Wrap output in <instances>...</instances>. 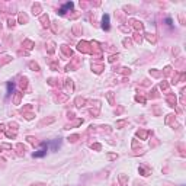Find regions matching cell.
<instances>
[{"label": "cell", "mask_w": 186, "mask_h": 186, "mask_svg": "<svg viewBox=\"0 0 186 186\" xmlns=\"http://www.w3.org/2000/svg\"><path fill=\"white\" fill-rule=\"evenodd\" d=\"M45 153H46V150H40L38 153H33V157H42Z\"/></svg>", "instance_id": "7a4b0ae2"}, {"label": "cell", "mask_w": 186, "mask_h": 186, "mask_svg": "<svg viewBox=\"0 0 186 186\" xmlns=\"http://www.w3.org/2000/svg\"><path fill=\"white\" fill-rule=\"evenodd\" d=\"M71 7H73V3H66V5H64V6L61 7V13H64V12H66V10H68V9H71Z\"/></svg>", "instance_id": "6da1fadb"}, {"label": "cell", "mask_w": 186, "mask_h": 186, "mask_svg": "<svg viewBox=\"0 0 186 186\" xmlns=\"http://www.w3.org/2000/svg\"><path fill=\"white\" fill-rule=\"evenodd\" d=\"M108 20H109V18H108V16H105V18H103V28H105V29H108V28H109V25H108Z\"/></svg>", "instance_id": "3957f363"}]
</instances>
